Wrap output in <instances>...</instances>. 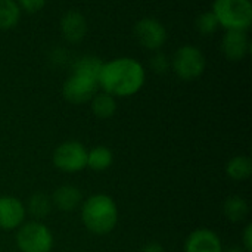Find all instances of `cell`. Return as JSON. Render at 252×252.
Returning <instances> with one entry per match:
<instances>
[{
	"label": "cell",
	"mask_w": 252,
	"mask_h": 252,
	"mask_svg": "<svg viewBox=\"0 0 252 252\" xmlns=\"http://www.w3.org/2000/svg\"><path fill=\"white\" fill-rule=\"evenodd\" d=\"M21 13L16 0H0V31H7L16 27Z\"/></svg>",
	"instance_id": "cell-19"
},
{
	"label": "cell",
	"mask_w": 252,
	"mask_h": 252,
	"mask_svg": "<svg viewBox=\"0 0 252 252\" xmlns=\"http://www.w3.org/2000/svg\"><path fill=\"white\" fill-rule=\"evenodd\" d=\"M52 207H53V204H52L50 196H47L43 192H37L30 196V199L25 205V210L34 220L41 221L43 219H46L49 216V213L52 211Z\"/></svg>",
	"instance_id": "cell-18"
},
{
	"label": "cell",
	"mask_w": 252,
	"mask_h": 252,
	"mask_svg": "<svg viewBox=\"0 0 252 252\" xmlns=\"http://www.w3.org/2000/svg\"><path fill=\"white\" fill-rule=\"evenodd\" d=\"M81 221L93 235H108L118 224V207L105 193H96L81 202Z\"/></svg>",
	"instance_id": "cell-3"
},
{
	"label": "cell",
	"mask_w": 252,
	"mask_h": 252,
	"mask_svg": "<svg viewBox=\"0 0 252 252\" xmlns=\"http://www.w3.org/2000/svg\"><path fill=\"white\" fill-rule=\"evenodd\" d=\"M99 89L111 96L131 97L137 94L146 83V69L134 58L120 56L103 62L97 77Z\"/></svg>",
	"instance_id": "cell-1"
},
{
	"label": "cell",
	"mask_w": 252,
	"mask_h": 252,
	"mask_svg": "<svg viewBox=\"0 0 252 252\" xmlns=\"http://www.w3.org/2000/svg\"><path fill=\"white\" fill-rule=\"evenodd\" d=\"M221 52L232 62L244 61L251 52V40L247 31H224L221 37Z\"/></svg>",
	"instance_id": "cell-10"
},
{
	"label": "cell",
	"mask_w": 252,
	"mask_h": 252,
	"mask_svg": "<svg viewBox=\"0 0 252 252\" xmlns=\"http://www.w3.org/2000/svg\"><path fill=\"white\" fill-rule=\"evenodd\" d=\"M52 204L55 208H58L59 211L63 213H71L75 208H78L83 202V196L78 188L71 186V185H63L59 186L53 195L50 196Z\"/></svg>",
	"instance_id": "cell-13"
},
{
	"label": "cell",
	"mask_w": 252,
	"mask_h": 252,
	"mask_svg": "<svg viewBox=\"0 0 252 252\" xmlns=\"http://www.w3.org/2000/svg\"><path fill=\"white\" fill-rule=\"evenodd\" d=\"M195 28L201 35L210 37V35H214L217 32L220 25H219L214 13L211 10H207V12H202L198 15V18L195 21Z\"/></svg>",
	"instance_id": "cell-20"
},
{
	"label": "cell",
	"mask_w": 252,
	"mask_h": 252,
	"mask_svg": "<svg viewBox=\"0 0 252 252\" xmlns=\"http://www.w3.org/2000/svg\"><path fill=\"white\" fill-rule=\"evenodd\" d=\"M16 247L21 252H50L53 248V235L38 220L24 221L16 229Z\"/></svg>",
	"instance_id": "cell-6"
},
{
	"label": "cell",
	"mask_w": 252,
	"mask_h": 252,
	"mask_svg": "<svg viewBox=\"0 0 252 252\" xmlns=\"http://www.w3.org/2000/svg\"><path fill=\"white\" fill-rule=\"evenodd\" d=\"M27 217V210L22 201L15 196H0V230H16Z\"/></svg>",
	"instance_id": "cell-11"
},
{
	"label": "cell",
	"mask_w": 252,
	"mask_h": 252,
	"mask_svg": "<svg viewBox=\"0 0 252 252\" xmlns=\"http://www.w3.org/2000/svg\"><path fill=\"white\" fill-rule=\"evenodd\" d=\"M211 12L224 31H248L252 24L251 0H214Z\"/></svg>",
	"instance_id": "cell-4"
},
{
	"label": "cell",
	"mask_w": 252,
	"mask_h": 252,
	"mask_svg": "<svg viewBox=\"0 0 252 252\" xmlns=\"http://www.w3.org/2000/svg\"><path fill=\"white\" fill-rule=\"evenodd\" d=\"M52 161L59 171L75 174L87 167V149L81 142L66 140L55 148Z\"/></svg>",
	"instance_id": "cell-7"
},
{
	"label": "cell",
	"mask_w": 252,
	"mask_h": 252,
	"mask_svg": "<svg viewBox=\"0 0 252 252\" xmlns=\"http://www.w3.org/2000/svg\"><path fill=\"white\" fill-rule=\"evenodd\" d=\"M90 108L94 117L100 120H108L115 115L117 112V99L105 92H97L92 100H90Z\"/></svg>",
	"instance_id": "cell-14"
},
{
	"label": "cell",
	"mask_w": 252,
	"mask_h": 252,
	"mask_svg": "<svg viewBox=\"0 0 252 252\" xmlns=\"http://www.w3.org/2000/svg\"><path fill=\"white\" fill-rule=\"evenodd\" d=\"M102 61L94 55H83L74 61L71 74L63 81L62 96L72 105H84L99 92V71Z\"/></svg>",
	"instance_id": "cell-2"
},
{
	"label": "cell",
	"mask_w": 252,
	"mask_h": 252,
	"mask_svg": "<svg viewBox=\"0 0 252 252\" xmlns=\"http://www.w3.org/2000/svg\"><path fill=\"white\" fill-rule=\"evenodd\" d=\"M21 12H25L28 15H34L44 9L47 0H16Z\"/></svg>",
	"instance_id": "cell-22"
},
{
	"label": "cell",
	"mask_w": 252,
	"mask_h": 252,
	"mask_svg": "<svg viewBox=\"0 0 252 252\" xmlns=\"http://www.w3.org/2000/svg\"><path fill=\"white\" fill-rule=\"evenodd\" d=\"M223 252H245V251H244V248H230V250H227V251H224V250H223Z\"/></svg>",
	"instance_id": "cell-25"
},
{
	"label": "cell",
	"mask_w": 252,
	"mask_h": 252,
	"mask_svg": "<svg viewBox=\"0 0 252 252\" xmlns=\"http://www.w3.org/2000/svg\"><path fill=\"white\" fill-rule=\"evenodd\" d=\"M133 32L137 43L149 52L161 50L168 40V32L165 25L158 18L154 16H145L139 19L134 24Z\"/></svg>",
	"instance_id": "cell-8"
},
{
	"label": "cell",
	"mask_w": 252,
	"mask_h": 252,
	"mask_svg": "<svg viewBox=\"0 0 252 252\" xmlns=\"http://www.w3.org/2000/svg\"><path fill=\"white\" fill-rule=\"evenodd\" d=\"M170 68L177 78L183 81H193L205 72L207 58L199 47L193 44H183L173 53Z\"/></svg>",
	"instance_id": "cell-5"
},
{
	"label": "cell",
	"mask_w": 252,
	"mask_h": 252,
	"mask_svg": "<svg viewBox=\"0 0 252 252\" xmlns=\"http://www.w3.org/2000/svg\"><path fill=\"white\" fill-rule=\"evenodd\" d=\"M114 162V154L109 148L99 145L87 151V167L92 171L102 173L106 171Z\"/></svg>",
	"instance_id": "cell-15"
},
{
	"label": "cell",
	"mask_w": 252,
	"mask_h": 252,
	"mask_svg": "<svg viewBox=\"0 0 252 252\" xmlns=\"http://www.w3.org/2000/svg\"><path fill=\"white\" fill-rule=\"evenodd\" d=\"M226 174L235 182L248 180L252 174V161L248 155H236L226 164Z\"/></svg>",
	"instance_id": "cell-17"
},
{
	"label": "cell",
	"mask_w": 252,
	"mask_h": 252,
	"mask_svg": "<svg viewBox=\"0 0 252 252\" xmlns=\"http://www.w3.org/2000/svg\"><path fill=\"white\" fill-rule=\"evenodd\" d=\"M185 252H223V244L216 232L202 227L186 238Z\"/></svg>",
	"instance_id": "cell-12"
},
{
	"label": "cell",
	"mask_w": 252,
	"mask_h": 252,
	"mask_svg": "<svg viewBox=\"0 0 252 252\" xmlns=\"http://www.w3.org/2000/svg\"><path fill=\"white\" fill-rule=\"evenodd\" d=\"M149 65H151V69L154 72H157V74H165L170 69V58L164 52H161V50L152 52Z\"/></svg>",
	"instance_id": "cell-21"
},
{
	"label": "cell",
	"mask_w": 252,
	"mask_h": 252,
	"mask_svg": "<svg viewBox=\"0 0 252 252\" xmlns=\"http://www.w3.org/2000/svg\"><path fill=\"white\" fill-rule=\"evenodd\" d=\"M140 252H165V250H164V247L159 242L151 241V242H148V244H145L142 247Z\"/></svg>",
	"instance_id": "cell-24"
},
{
	"label": "cell",
	"mask_w": 252,
	"mask_h": 252,
	"mask_svg": "<svg viewBox=\"0 0 252 252\" xmlns=\"http://www.w3.org/2000/svg\"><path fill=\"white\" fill-rule=\"evenodd\" d=\"M59 31L65 41L71 44L81 43L89 31V24L86 16L75 9L66 10L59 19Z\"/></svg>",
	"instance_id": "cell-9"
},
{
	"label": "cell",
	"mask_w": 252,
	"mask_h": 252,
	"mask_svg": "<svg viewBox=\"0 0 252 252\" xmlns=\"http://www.w3.org/2000/svg\"><path fill=\"white\" fill-rule=\"evenodd\" d=\"M242 248L245 252H252V223H248L242 232Z\"/></svg>",
	"instance_id": "cell-23"
},
{
	"label": "cell",
	"mask_w": 252,
	"mask_h": 252,
	"mask_svg": "<svg viewBox=\"0 0 252 252\" xmlns=\"http://www.w3.org/2000/svg\"><path fill=\"white\" fill-rule=\"evenodd\" d=\"M223 214L232 223L244 221L250 214V205L242 196H229L223 204Z\"/></svg>",
	"instance_id": "cell-16"
}]
</instances>
